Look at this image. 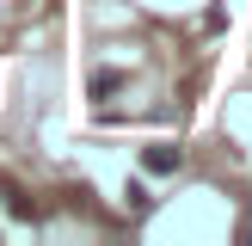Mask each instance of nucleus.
<instances>
[{"label": "nucleus", "instance_id": "obj_2", "mask_svg": "<svg viewBox=\"0 0 252 246\" xmlns=\"http://www.w3.org/2000/svg\"><path fill=\"white\" fill-rule=\"evenodd\" d=\"M105 92H117V74H111V68L93 74V98H105Z\"/></svg>", "mask_w": 252, "mask_h": 246}, {"label": "nucleus", "instance_id": "obj_1", "mask_svg": "<svg viewBox=\"0 0 252 246\" xmlns=\"http://www.w3.org/2000/svg\"><path fill=\"white\" fill-rule=\"evenodd\" d=\"M142 160H148V172H179V148H172V142H154Z\"/></svg>", "mask_w": 252, "mask_h": 246}]
</instances>
